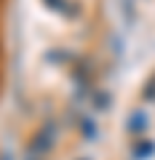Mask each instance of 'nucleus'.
<instances>
[]
</instances>
